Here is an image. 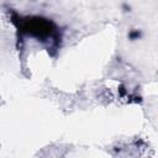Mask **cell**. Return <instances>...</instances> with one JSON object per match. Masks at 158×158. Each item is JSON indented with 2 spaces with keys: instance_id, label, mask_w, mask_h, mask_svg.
<instances>
[{
  "instance_id": "1",
  "label": "cell",
  "mask_w": 158,
  "mask_h": 158,
  "mask_svg": "<svg viewBox=\"0 0 158 158\" xmlns=\"http://www.w3.org/2000/svg\"><path fill=\"white\" fill-rule=\"evenodd\" d=\"M23 30L32 36L43 38V37L52 35L53 25L44 19L33 17V19H27L23 21Z\"/></svg>"
}]
</instances>
